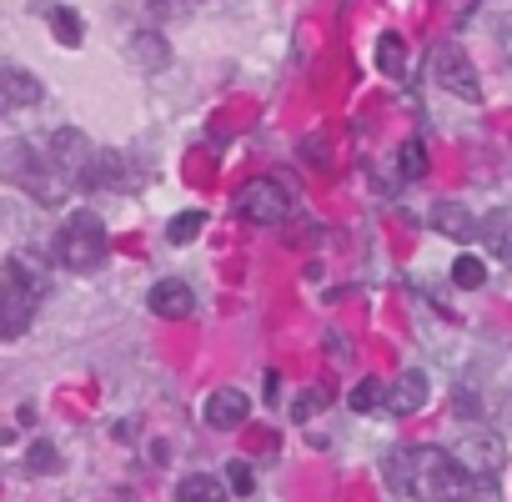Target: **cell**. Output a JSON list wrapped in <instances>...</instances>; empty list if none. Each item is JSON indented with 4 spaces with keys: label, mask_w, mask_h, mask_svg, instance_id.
Returning <instances> with one entry per match:
<instances>
[{
    "label": "cell",
    "mask_w": 512,
    "mask_h": 502,
    "mask_svg": "<svg viewBox=\"0 0 512 502\" xmlns=\"http://www.w3.org/2000/svg\"><path fill=\"white\" fill-rule=\"evenodd\" d=\"M111 251V236H106V221L96 211H71L56 231V257L66 272H96Z\"/></svg>",
    "instance_id": "cell-3"
},
{
    "label": "cell",
    "mask_w": 512,
    "mask_h": 502,
    "mask_svg": "<svg viewBox=\"0 0 512 502\" xmlns=\"http://www.w3.org/2000/svg\"><path fill=\"white\" fill-rule=\"evenodd\" d=\"M46 86L26 71V66H0V111H31L41 106Z\"/></svg>",
    "instance_id": "cell-10"
},
{
    "label": "cell",
    "mask_w": 512,
    "mask_h": 502,
    "mask_svg": "<svg viewBox=\"0 0 512 502\" xmlns=\"http://www.w3.org/2000/svg\"><path fill=\"white\" fill-rule=\"evenodd\" d=\"M46 156H51V166L76 186V181H86L91 176V166H96V146L76 131V126H61V131H51V141H46Z\"/></svg>",
    "instance_id": "cell-8"
},
{
    "label": "cell",
    "mask_w": 512,
    "mask_h": 502,
    "mask_svg": "<svg viewBox=\"0 0 512 502\" xmlns=\"http://www.w3.org/2000/svg\"><path fill=\"white\" fill-rule=\"evenodd\" d=\"M201 226H206V211H196V206H191V211H176V216L166 221V241H171V246H186V241L201 236Z\"/></svg>",
    "instance_id": "cell-19"
},
{
    "label": "cell",
    "mask_w": 512,
    "mask_h": 502,
    "mask_svg": "<svg viewBox=\"0 0 512 502\" xmlns=\"http://www.w3.org/2000/svg\"><path fill=\"white\" fill-rule=\"evenodd\" d=\"M387 392H392V387H387L382 377H362L347 402H352V412H377V407H387Z\"/></svg>",
    "instance_id": "cell-20"
},
{
    "label": "cell",
    "mask_w": 512,
    "mask_h": 502,
    "mask_svg": "<svg viewBox=\"0 0 512 502\" xmlns=\"http://www.w3.org/2000/svg\"><path fill=\"white\" fill-rule=\"evenodd\" d=\"M452 287H462V292H477V287H487V267H482V257L462 251V257L452 262Z\"/></svg>",
    "instance_id": "cell-21"
},
{
    "label": "cell",
    "mask_w": 512,
    "mask_h": 502,
    "mask_svg": "<svg viewBox=\"0 0 512 502\" xmlns=\"http://www.w3.org/2000/svg\"><path fill=\"white\" fill-rule=\"evenodd\" d=\"M482 246L497 262H512V211H487L482 216Z\"/></svg>",
    "instance_id": "cell-16"
},
{
    "label": "cell",
    "mask_w": 512,
    "mask_h": 502,
    "mask_svg": "<svg viewBox=\"0 0 512 502\" xmlns=\"http://www.w3.org/2000/svg\"><path fill=\"white\" fill-rule=\"evenodd\" d=\"M382 472H387V487L412 497V502H472L477 487H482L442 447H392Z\"/></svg>",
    "instance_id": "cell-1"
},
{
    "label": "cell",
    "mask_w": 512,
    "mask_h": 502,
    "mask_svg": "<svg viewBox=\"0 0 512 502\" xmlns=\"http://www.w3.org/2000/svg\"><path fill=\"white\" fill-rule=\"evenodd\" d=\"M226 487H231L236 497H251V492H256V467H251L246 457H231V462H226Z\"/></svg>",
    "instance_id": "cell-23"
},
{
    "label": "cell",
    "mask_w": 512,
    "mask_h": 502,
    "mask_svg": "<svg viewBox=\"0 0 512 502\" xmlns=\"http://www.w3.org/2000/svg\"><path fill=\"white\" fill-rule=\"evenodd\" d=\"M6 176H11L16 186H26L31 201H41V206H61V201H66V186H71V181L51 166L46 151H31V146H21V141L6 146Z\"/></svg>",
    "instance_id": "cell-4"
},
{
    "label": "cell",
    "mask_w": 512,
    "mask_h": 502,
    "mask_svg": "<svg viewBox=\"0 0 512 502\" xmlns=\"http://www.w3.org/2000/svg\"><path fill=\"white\" fill-rule=\"evenodd\" d=\"M397 176H402V181L427 176V151H422V141H407V146L397 151Z\"/></svg>",
    "instance_id": "cell-22"
},
{
    "label": "cell",
    "mask_w": 512,
    "mask_h": 502,
    "mask_svg": "<svg viewBox=\"0 0 512 502\" xmlns=\"http://www.w3.org/2000/svg\"><path fill=\"white\" fill-rule=\"evenodd\" d=\"M41 297H46V262L36 251H11L6 272H0V337L16 342L41 312Z\"/></svg>",
    "instance_id": "cell-2"
},
{
    "label": "cell",
    "mask_w": 512,
    "mask_h": 502,
    "mask_svg": "<svg viewBox=\"0 0 512 502\" xmlns=\"http://www.w3.org/2000/svg\"><path fill=\"white\" fill-rule=\"evenodd\" d=\"M327 402H332V392H327V387H312L307 397H297V402H292V417H297V422H307V417H312L317 407H327Z\"/></svg>",
    "instance_id": "cell-25"
},
{
    "label": "cell",
    "mask_w": 512,
    "mask_h": 502,
    "mask_svg": "<svg viewBox=\"0 0 512 502\" xmlns=\"http://www.w3.org/2000/svg\"><path fill=\"white\" fill-rule=\"evenodd\" d=\"M151 6H161V11H181V6H191V0H151Z\"/></svg>",
    "instance_id": "cell-27"
},
{
    "label": "cell",
    "mask_w": 512,
    "mask_h": 502,
    "mask_svg": "<svg viewBox=\"0 0 512 502\" xmlns=\"http://www.w3.org/2000/svg\"><path fill=\"white\" fill-rule=\"evenodd\" d=\"M427 372L422 367H407L397 382H392V392H387V412L392 417H412V412H422L427 407Z\"/></svg>",
    "instance_id": "cell-13"
},
{
    "label": "cell",
    "mask_w": 512,
    "mask_h": 502,
    "mask_svg": "<svg viewBox=\"0 0 512 502\" xmlns=\"http://www.w3.org/2000/svg\"><path fill=\"white\" fill-rule=\"evenodd\" d=\"M126 56H131V66H136L141 76H156V71L171 66V41H166L161 31H136L131 46H126Z\"/></svg>",
    "instance_id": "cell-14"
},
{
    "label": "cell",
    "mask_w": 512,
    "mask_h": 502,
    "mask_svg": "<svg viewBox=\"0 0 512 502\" xmlns=\"http://www.w3.org/2000/svg\"><path fill=\"white\" fill-rule=\"evenodd\" d=\"M432 81L457 96V101H482V71L472 66V56L457 46V41H442L432 46Z\"/></svg>",
    "instance_id": "cell-5"
},
{
    "label": "cell",
    "mask_w": 512,
    "mask_h": 502,
    "mask_svg": "<svg viewBox=\"0 0 512 502\" xmlns=\"http://www.w3.org/2000/svg\"><path fill=\"white\" fill-rule=\"evenodd\" d=\"M236 216H241L246 226H282V221L292 216V196H287L277 181H251V186H241V196H236Z\"/></svg>",
    "instance_id": "cell-7"
},
{
    "label": "cell",
    "mask_w": 512,
    "mask_h": 502,
    "mask_svg": "<svg viewBox=\"0 0 512 502\" xmlns=\"http://www.w3.org/2000/svg\"><path fill=\"white\" fill-rule=\"evenodd\" d=\"M226 482L221 477H211V472H186L181 482H176V502H226Z\"/></svg>",
    "instance_id": "cell-15"
},
{
    "label": "cell",
    "mask_w": 512,
    "mask_h": 502,
    "mask_svg": "<svg viewBox=\"0 0 512 502\" xmlns=\"http://www.w3.org/2000/svg\"><path fill=\"white\" fill-rule=\"evenodd\" d=\"M377 71H382V76H392V81H397V76H407V46H402V36H392V31H387V36L377 41Z\"/></svg>",
    "instance_id": "cell-17"
},
{
    "label": "cell",
    "mask_w": 512,
    "mask_h": 502,
    "mask_svg": "<svg viewBox=\"0 0 512 502\" xmlns=\"http://www.w3.org/2000/svg\"><path fill=\"white\" fill-rule=\"evenodd\" d=\"M26 462H31V472H56V467H61V452H56L46 437H36L31 452H26Z\"/></svg>",
    "instance_id": "cell-24"
},
{
    "label": "cell",
    "mask_w": 512,
    "mask_h": 502,
    "mask_svg": "<svg viewBox=\"0 0 512 502\" xmlns=\"http://www.w3.org/2000/svg\"><path fill=\"white\" fill-rule=\"evenodd\" d=\"M201 417H206L211 432H231V427H241V422L251 417V397H246L241 387H216V392L206 397Z\"/></svg>",
    "instance_id": "cell-9"
},
{
    "label": "cell",
    "mask_w": 512,
    "mask_h": 502,
    "mask_svg": "<svg viewBox=\"0 0 512 502\" xmlns=\"http://www.w3.org/2000/svg\"><path fill=\"white\" fill-rule=\"evenodd\" d=\"M502 51H507V61H512V16L502 21Z\"/></svg>",
    "instance_id": "cell-26"
},
{
    "label": "cell",
    "mask_w": 512,
    "mask_h": 502,
    "mask_svg": "<svg viewBox=\"0 0 512 502\" xmlns=\"http://www.w3.org/2000/svg\"><path fill=\"white\" fill-rule=\"evenodd\" d=\"M146 307H151L156 317H166V322H186V317L196 312V292H191L181 277H161V282L151 287Z\"/></svg>",
    "instance_id": "cell-11"
},
{
    "label": "cell",
    "mask_w": 512,
    "mask_h": 502,
    "mask_svg": "<svg viewBox=\"0 0 512 502\" xmlns=\"http://www.w3.org/2000/svg\"><path fill=\"white\" fill-rule=\"evenodd\" d=\"M51 31H56L61 46H81V41H86V21H81L71 6H51Z\"/></svg>",
    "instance_id": "cell-18"
},
{
    "label": "cell",
    "mask_w": 512,
    "mask_h": 502,
    "mask_svg": "<svg viewBox=\"0 0 512 502\" xmlns=\"http://www.w3.org/2000/svg\"><path fill=\"white\" fill-rule=\"evenodd\" d=\"M427 221H432V231H442L447 241H462V246L482 236V221H477V216H472L462 201H437Z\"/></svg>",
    "instance_id": "cell-12"
},
{
    "label": "cell",
    "mask_w": 512,
    "mask_h": 502,
    "mask_svg": "<svg viewBox=\"0 0 512 502\" xmlns=\"http://www.w3.org/2000/svg\"><path fill=\"white\" fill-rule=\"evenodd\" d=\"M452 457H457L477 482H497V477H502V467H507V442H502V432L477 427V432H462V437H457Z\"/></svg>",
    "instance_id": "cell-6"
}]
</instances>
